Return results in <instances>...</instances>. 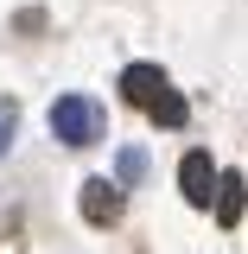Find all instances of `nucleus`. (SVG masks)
Segmentation results:
<instances>
[{"label": "nucleus", "instance_id": "1", "mask_svg": "<svg viewBox=\"0 0 248 254\" xmlns=\"http://www.w3.org/2000/svg\"><path fill=\"white\" fill-rule=\"evenodd\" d=\"M51 133L64 146H89V140H102V108L89 95H58L51 102Z\"/></svg>", "mask_w": 248, "mask_h": 254}, {"label": "nucleus", "instance_id": "2", "mask_svg": "<svg viewBox=\"0 0 248 254\" xmlns=\"http://www.w3.org/2000/svg\"><path fill=\"white\" fill-rule=\"evenodd\" d=\"M178 190H185V203H210V197H217V159L204 153V146L185 153V165H178Z\"/></svg>", "mask_w": 248, "mask_h": 254}, {"label": "nucleus", "instance_id": "3", "mask_svg": "<svg viewBox=\"0 0 248 254\" xmlns=\"http://www.w3.org/2000/svg\"><path fill=\"white\" fill-rule=\"evenodd\" d=\"M165 89H172V83H165V70H159V64H127V70H121V95L134 102V108H153Z\"/></svg>", "mask_w": 248, "mask_h": 254}, {"label": "nucleus", "instance_id": "4", "mask_svg": "<svg viewBox=\"0 0 248 254\" xmlns=\"http://www.w3.org/2000/svg\"><path fill=\"white\" fill-rule=\"evenodd\" d=\"M77 203H83V216H89V222L108 229V222L121 216V185H115V178H83V197H77Z\"/></svg>", "mask_w": 248, "mask_h": 254}, {"label": "nucleus", "instance_id": "5", "mask_svg": "<svg viewBox=\"0 0 248 254\" xmlns=\"http://www.w3.org/2000/svg\"><path fill=\"white\" fill-rule=\"evenodd\" d=\"M210 203H217V222H223V229H236V222H242V210H248L242 178H236V172H229V178H217V197H210Z\"/></svg>", "mask_w": 248, "mask_h": 254}, {"label": "nucleus", "instance_id": "6", "mask_svg": "<svg viewBox=\"0 0 248 254\" xmlns=\"http://www.w3.org/2000/svg\"><path fill=\"white\" fill-rule=\"evenodd\" d=\"M147 115H153L159 127H185V115H191V108H185V95H178V89H165L153 108H147Z\"/></svg>", "mask_w": 248, "mask_h": 254}, {"label": "nucleus", "instance_id": "7", "mask_svg": "<svg viewBox=\"0 0 248 254\" xmlns=\"http://www.w3.org/2000/svg\"><path fill=\"white\" fill-rule=\"evenodd\" d=\"M121 178H127V185L147 178V153H140V146H127V153H121Z\"/></svg>", "mask_w": 248, "mask_h": 254}, {"label": "nucleus", "instance_id": "8", "mask_svg": "<svg viewBox=\"0 0 248 254\" xmlns=\"http://www.w3.org/2000/svg\"><path fill=\"white\" fill-rule=\"evenodd\" d=\"M13 127H19V108H13V102H0V153L13 146Z\"/></svg>", "mask_w": 248, "mask_h": 254}]
</instances>
